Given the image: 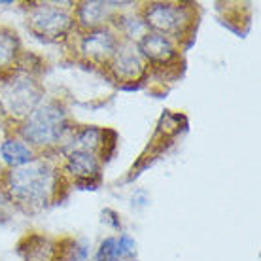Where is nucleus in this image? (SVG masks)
I'll use <instances>...</instances> for the list:
<instances>
[{"instance_id": "nucleus-1", "label": "nucleus", "mask_w": 261, "mask_h": 261, "mask_svg": "<svg viewBox=\"0 0 261 261\" xmlns=\"http://www.w3.org/2000/svg\"><path fill=\"white\" fill-rule=\"evenodd\" d=\"M59 172L47 159L34 157L33 161L10 169L6 174V191L17 204L29 210L44 208L57 190Z\"/></svg>"}, {"instance_id": "nucleus-2", "label": "nucleus", "mask_w": 261, "mask_h": 261, "mask_svg": "<svg viewBox=\"0 0 261 261\" xmlns=\"http://www.w3.org/2000/svg\"><path fill=\"white\" fill-rule=\"evenodd\" d=\"M70 130L66 110L57 100L40 102L17 127V137L31 148H53Z\"/></svg>"}, {"instance_id": "nucleus-3", "label": "nucleus", "mask_w": 261, "mask_h": 261, "mask_svg": "<svg viewBox=\"0 0 261 261\" xmlns=\"http://www.w3.org/2000/svg\"><path fill=\"white\" fill-rule=\"evenodd\" d=\"M142 21L150 33L163 34L170 40H182L193 29V8L184 2H148Z\"/></svg>"}, {"instance_id": "nucleus-4", "label": "nucleus", "mask_w": 261, "mask_h": 261, "mask_svg": "<svg viewBox=\"0 0 261 261\" xmlns=\"http://www.w3.org/2000/svg\"><path fill=\"white\" fill-rule=\"evenodd\" d=\"M44 98V89L31 74H15L0 85V110L13 121L27 119Z\"/></svg>"}, {"instance_id": "nucleus-5", "label": "nucleus", "mask_w": 261, "mask_h": 261, "mask_svg": "<svg viewBox=\"0 0 261 261\" xmlns=\"http://www.w3.org/2000/svg\"><path fill=\"white\" fill-rule=\"evenodd\" d=\"M27 27L34 36L46 42H57L72 33L76 21H74V15L66 12L65 8H59L55 4H38L31 8L27 17Z\"/></svg>"}, {"instance_id": "nucleus-6", "label": "nucleus", "mask_w": 261, "mask_h": 261, "mask_svg": "<svg viewBox=\"0 0 261 261\" xmlns=\"http://www.w3.org/2000/svg\"><path fill=\"white\" fill-rule=\"evenodd\" d=\"M121 40L118 33L110 27H100L95 31H87L80 40V53L87 61L98 63V65H108L114 57L116 49L119 47Z\"/></svg>"}, {"instance_id": "nucleus-7", "label": "nucleus", "mask_w": 261, "mask_h": 261, "mask_svg": "<svg viewBox=\"0 0 261 261\" xmlns=\"http://www.w3.org/2000/svg\"><path fill=\"white\" fill-rule=\"evenodd\" d=\"M108 66H110L114 78L119 80V82H137L146 72L148 63L144 61V57L137 49V44L121 40V44L116 49Z\"/></svg>"}, {"instance_id": "nucleus-8", "label": "nucleus", "mask_w": 261, "mask_h": 261, "mask_svg": "<svg viewBox=\"0 0 261 261\" xmlns=\"http://www.w3.org/2000/svg\"><path fill=\"white\" fill-rule=\"evenodd\" d=\"M137 49L140 51L146 63L157 66L169 65L170 61H174L178 57V47L174 44V40L167 38L163 34L150 33V31L137 42Z\"/></svg>"}, {"instance_id": "nucleus-9", "label": "nucleus", "mask_w": 261, "mask_h": 261, "mask_svg": "<svg viewBox=\"0 0 261 261\" xmlns=\"http://www.w3.org/2000/svg\"><path fill=\"white\" fill-rule=\"evenodd\" d=\"M127 2H100V0H87L80 2L74 10V21L80 29L95 31L100 27H106V21L112 17V10L118 6H125Z\"/></svg>"}, {"instance_id": "nucleus-10", "label": "nucleus", "mask_w": 261, "mask_h": 261, "mask_svg": "<svg viewBox=\"0 0 261 261\" xmlns=\"http://www.w3.org/2000/svg\"><path fill=\"white\" fill-rule=\"evenodd\" d=\"M63 169L76 184H91L100 178V159L89 151H68Z\"/></svg>"}, {"instance_id": "nucleus-11", "label": "nucleus", "mask_w": 261, "mask_h": 261, "mask_svg": "<svg viewBox=\"0 0 261 261\" xmlns=\"http://www.w3.org/2000/svg\"><path fill=\"white\" fill-rule=\"evenodd\" d=\"M27 246L21 248L25 261H61V244L47 237L33 235L25 239Z\"/></svg>"}, {"instance_id": "nucleus-12", "label": "nucleus", "mask_w": 261, "mask_h": 261, "mask_svg": "<svg viewBox=\"0 0 261 261\" xmlns=\"http://www.w3.org/2000/svg\"><path fill=\"white\" fill-rule=\"evenodd\" d=\"M34 157V150L19 137H6L0 142V161L10 169L29 163Z\"/></svg>"}, {"instance_id": "nucleus-13", "label": "nucleus", "mask_w": 261, "mask_h": 261, "mask_svg": "<svg viewBox=\"0 0 261 261\" xmlns=\"http://www.w3.org/2000/svg\"><path fill=\"white\" fill-rule=\"evenodd\" d=\"M105 144H106V130L98 129V127H84V129L74 133L70 142H66V150L97 153L98 150L105 151Z\"/></svg>"}, {"instance_id": "nucleus-14", "label": "nucleus", "mask_w": 261, "mask_h": 261, "mask_svg": "<svg viewBox=\"0 0 261 261\" xmlns=\"http://www.w3.org/2000/svg\"><path fill=\"white\" fill-rule=\"evenodd\" d=\"M19 36L12 29H0V74H8L13 66L19 65L21 59Z\"/></svg>"}, {"instance_id": "nucleus-15", "label": "nucleus", "mask_w": 261, "mask_h": 261, "mask_svg": "<svg viewBox=\"0 0 261 261\" xmlns=\"http://www.w3.org/2000/svg\"><path fill=\"white\" fill-rule=\"evenodd\" d=\"M61 261H91L89 244L85 241H72L68 248H63Z\"/></svg>"}, {"instance_id": "nucleus-16", "label": "nucleus", "mask_w": 261, "mask_h": 261, "mask_svg": "<svg viewBox=\"0 0 261 261\" xmlns=\"http://www.w3.org/2000/svg\"><path fill=\"white\" fill-rule=\"evenodd\" d=\"M95 261H119L116 237H106L105 241L98 244V250L97 254H95Z\"/></svg>"}, {"instance_id": "nucleus-17", "label": "nucleus", "mask_w": 261, "mask_h": 261, "mask_svg": "<svg viewBox=\"0 0 261 261\" xmlns=\"http://www.w3.org/2000/svg\"><path fill=\"white\" fill-rule=\"evenodd\" d=\"M116 244H118V254H119V261L121 259H130L133 255L137 254V242L130 235L123 233L116 239Z\"/></svg>"}, {"instance_id": "nucleus-18", "label": "nucleus", "mask_w": 261, "mask_h": 261, "mask_svg": "<svg viewBox=\"0 0 261 261\" xmlns=\"http://www.w3.org/2000/svg\"><path fill=\"white\" fill-rule=\"evenodd\" d=\"M102 223H108L112 229H119V227H121V220H119L118 212H114L112 208L102 210Z\"/></svg>"}]
</instances>
